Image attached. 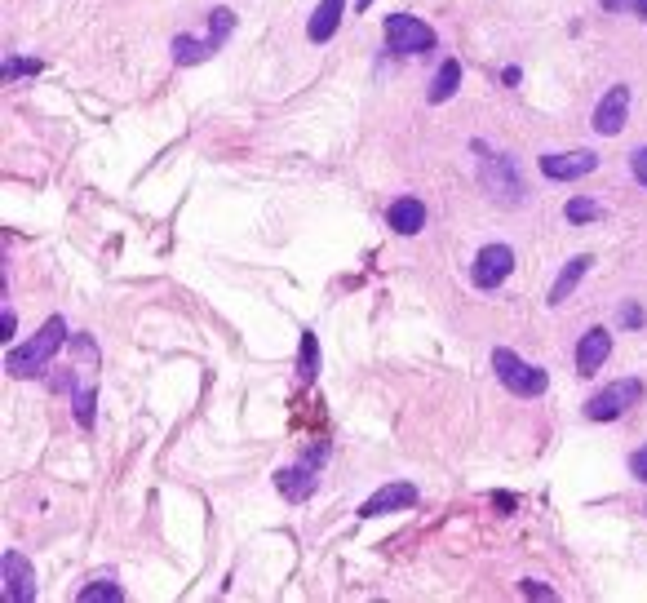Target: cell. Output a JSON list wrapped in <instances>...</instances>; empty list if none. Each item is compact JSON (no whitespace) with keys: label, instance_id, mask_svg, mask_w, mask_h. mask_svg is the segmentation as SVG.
<instances>
[{"label":"cell","instance_id":"1","mask_svg":"<svg viewBox=\"0 0 647 603\" xmlns=\"http://www.w3.org/2000/svg\"><path fill=\"white\" fill-rule=\"evenodd\" d=\"M63 342H67V320H63V315H49L45 329H40L32 342L14 346V351L5 355L9 377H32V373H40L58 351H63Z\"/></svg>","mask_w":647,"mask_h":603},{"label":"cell","instance_id":"2","mask_svg":"<svg viewBox=\"0 0 647 603\" xmlns=\"http://www.w3.org/2000/svg\"><path fill=\"white\" fill-rule=\"evenodd\" d=\"M492 369H497L501 386H506V391H515V395H523V400H532V395H546V386H550L546 369H537V364L519 360L510 346H497V351H492Z\"/></svg>","mask_w":647,"mask_h":603},{"label":"cell","instance_id":"3","mask_svg":"<svg viewBox=\"0 0 647 603\" xmlns=\"http://www.w3.org/2000/svg\"><path fill=\"white\" fill-rule=\"evenodd\" d=\"M235 32V14L231 9H213L209 14V36H178L173 40V58H178L182 67H195V63H204V58H213L222 45H227V36Z\"/></svg>","mask_w":647,"mask_h":603},{"label":"cell","instance_id":"4","mask_svg":"<svg viewBox=\"0 0 647 603\" xmlns=\"http://www.w3.org/2000/svg\"><path fill=\"white\" fill-rule=\"evenodd\" d=\"M639 400H643V382L639 377H621V382L603 386L599 395H590L585 417H590V422H616V417H625Z\"/></svg>","mask_w":647,"mask_h":603},{"label":"cell","instance_id":"5","mask_svg":"<svg viewBox=\"0 0 647 603\" xmlns=\"http://www.w3.org/2000/svg\"><path fill=\"white\" fill-rule=\"evenodd\" d=\"M386 45L395 49V54H426V49H435V32L413 14H390L386 18Z\"/></svg>","mask_w":647,"mask_h":603},{"label":"cell","instance_id":"6","mask_svg":"<svg viewBox=\"0 0 647 603\" xmlns=\"http://www.w3.org/2000/svg\"><path fill=\"white\" fill-rule=\"evenodd\" d=\"M510 271H515V249L510 244H484L470 280H475V289H497V284L510 280Z\"/></svg>","mask_w":647,"mask_h":603},{"label":"cell","instance_id":"7","mask_svg":"<svg viewBox=\"0 0 647 603\" xmlns=\"http://www.w3.org/2000/svg\"><path fill=\"white\" fill-rule=\"evenodd\" d=\"M625 120H630V85H612L594 107V134L616 138L625 129Z\"/></svg>","mask_w":647,"mask_h":603},{"label":"cell","instance_id":"8","mask_svg":"<svg viewBox=\"0 0 647 603\" xmlns=\"http://www.w3.org/2000/svg\"><path fill=\"white\" fill-rule=\"evenodd\" d=\"M594 169H599V156H594V151H550V156H541V173L554 182H577Z\"/></svg>","mask_w":647,"mask_h":603},{"label":"cell","instance_id":"9","mask_svg":"<svg viewBox=\"0 0 647 603\" xmlns=\"http://www.w3.org/2000/svg\"><path fill=\"white\" fill-rule=\"evenodd\" d=\"M0 572H5V599L9 603H32L36 599V568L27 564L18 550H5Z\"/></svg>","mask_w":647,"mask_h":603},{"label":"cell","instance_id":"10","mask_svg":"<svg viewBox=\"0 0 647 603\" xmlns=\"http://www.w3.org/2000/svg\"><path fill=\"white\" fill-rule=\"evenodd\" d=\"M608 355H612V333L608 329H590V333H581V342H577V373L581 377H594L608 364Z\"/></svg>","mask_w":647,"mask_h":603},{"label":"cell","instance_id":"11","mask_svg":"<svg viewBox=\"0 0 647 603\" xmlns=\"http://www.w3.org/2000/svg\"><path fill=\"white\" fill-rule=\"evenodd\" d=\"M408 506H417V488L413 484H386V488H377V493L368 497L364 506H359V515L377 519V515H390V510H408Z\"/></svg>","mask_w":647,"mask_h":603},{"label":"cell","instance_id":"12","mask_svg":"<svg viewBox=\"0 0 647 603\" xmlns=\"http://www.w3.org/2000/svg\"><path fill=\"white\" fill-rule=\"evenodd\" d=\"M386 222H390V231H395V235H417L421 227H426V204L413 200V196L395 200L386 209Z\"/></svg>","mask_w":647,"mask_h":603},{"label":"cell","instance_id":"13","mask_svg":"<svg viewBox=\"0 0 647 603\" xmlns=\"http://www.w3.org/2000/svg\"><path fill=\"white\" fill-rule=\"evenodd\" d=\"M275 488H280L289 502H306V497L320 488V475H315L311 466H289V470H280V475H275Z\"/></svg>","mask_w":647,"mask_h":603},{"label":"cell","instance_id":"14","mask_svg":"<svg viewBox=\"0 0 647 603\" xmlns=\"http://www.w3.org/2000/svg\"><path fill=\"white\" fill-rule=\"evenodd\" d=\"M342 9H346V0H324V5L311 14V23H306V36H311L315 45L328 40L337 32V23H342Z\"/></svg>","mask_w":647,"mask_h":603},{"label":"cell","instance_id":"15","mask_svg":"<svg viewBox=\"0 0 647 603\" xmlns=\"http://www.w3.org/2000/svg\"><path fill=\"white\" fill-rule=\"evenodd\" d=\"M590 262H594V258H590V253H581V258H572V262H568V267H563V271H559V280H554V289H550V306H559V302H563V298H568V293H572V289H577V284H581V275H585V271H590Z\"/></svg>","mask_w":647,"mask_h":603},{"label":"cell","instance_id":"16","mask_svg":"<svg viewBox=\"0 0 647 603\" xmlns=\"http://www.w3.org/2000/svg\"><path fill=\"white\" fill-rule=\"evenodd\" d=\"M457 85H461V63H457V58H448V63L439 67L435 85H430V102H448L457 94Z\"/></svg>","mask_w":647,"mask_h":603},{"label":"cell","instance_id":"17","mask_svg":"<svg viewBox=\"0 0 647 603\" xmlns=\"http://www.w3.org/2000/svg\"><path fill=\"white\" fill-rule=\"evenodd\" d=\"M568 222H577V227H585V222H599L603 218V204H594V200H585V196H577V200H568Z\"/></svg>","mask_w":647,"mask_h":603},{"label":"cell","instance_id":"18","mask_svg":"<svg viewBox=\"0 0 647 603\" xmlns=\"http://www.w3.org/2000/svg\"><path fill=\"white\" fill-rule=\"evenodd\" d=\"M98 599L120 603V599H125V590H120L111 577H107V581H94V586H85V590H80V603H98Z\"/></svg>","mask_w":647,"mask_h":603},{"label":"cell","instance_id":"19","mask_svg":"<svg viewBox=\"0 0 647 603\" xmlns=\"http://www.w3.org/2000/svg\"><path fill=\"white\" fill-rule=\"evenodd\" d=\"M608 14H634V18H643L647 23V0H599Z\"/></svg>","mask_w":647,"mask_h":603},{"label":"cell","instance_id":"20","mask_svg":"<svg viewBox=\"0 0 647 603\" xmlns=\"http://www.w3.org/2000/svg\"><path fill=\"white\" fill-rule=\"evenodd\" d=\"M94 404H98V391H80L76 395V422L80 426H94Z\"/></svg>","mask_w":647,"mask_h":603},{"label":"cell","instance_id":"21","mask_svg":"<svg viewBox=\"0 0 647 603\" xmlns=\"http://www.w3.org/2000/svg\"><path fill=\"white\" fill-rule=\"evenodd\" d=\"M302 377H306V382L315 377V333L302 337Z\"/></svg>","mask_w":647,"mask_h":603},{"label":"cell","instance_id":"22","mask_svg":"<svg viewBox=\"0 0 647 603\" xmlns=\"http://www.w3.org/2000/svg\"><path fill=\"white\" fill-rule=\"evenodd\" d=\"M23 71H32V76H36V71H40V63H23V58H9V63H5V80L23 76Z\"/></svg>","mask_w":647,"mask_h":603},{"label":"cell","instance_id":"23","mask_svg":"<svg viewBox=\"0 0 647 603\" xmlns=\"http://www.w3.org/2000/svg\"><path fill=\"white\" fill-rule=\"evenodd\" d=\"M630 173H634V178H639L643 187H647V147H643V151H634V156H630Z\"/></svg>","mask_w":647,"mask_h":603},{"label":"cell","instance_id":"24","mask_svg":"<svg viewBox=\"0 0 647 603\" xmlns=\"http://www.w3.org/2000/svg\"><path fill=\"white\" fill-rule=\"evenodd\" d=\"M630 470H634V479H639V484H647V444L630 457Z\"/></svg>","mask_w":647,"mask_h":603},{"label":"cell","instance_id":"25","mask_svg":"<svg viewBox=\"0 0 647 603\" xmlns=\"http://www.w3.org/2000/svg\"><path fill=\"white\" fill-rule=\"evenodd\" d=\"M621 320L630 324V329H643V306H625V311H621Z\"/></svg>","mask_w":647,"mask_h":603},{"label":"cell","instance_id":"26","mask_svg":"<svg viewBox=\"0 0 647 603\" xmlns=\"http://www.w3.org/2000/svg\"><path fill=\"white\" fill-rule=\"evenodd\" d=\"M523 595H532V599H554L546 586H532V581H523Z\"/></svg>","mask_w":647,"mask_h":603},{"label":"cell","instance_id":"27","mask_svg":"<svg viewBox=\"0 0 647 603\" xmlns=\"http://www.w3.org/2000/svg\"><path fill=\"white\" fill-rule=\"evenodd\" d=\"M0 329H5V333H0V337H5V342H9V337H14V311H9V306H5V320H0Z\"/></svg>","mask_w":647,"mask_h":603},{"label":"cell","instance_id":"28","mask_svg":"<svg viewBox=\"0 0 647 603\" xmlns=\"http://www.w3.org/2000/svg\"><path fill=\"white\" fill-rule=\"evenodd\" d=\"M643 510H647V506H643Z\"/></svg>","mask_w":647,"mask_h":603}]
</instances>
